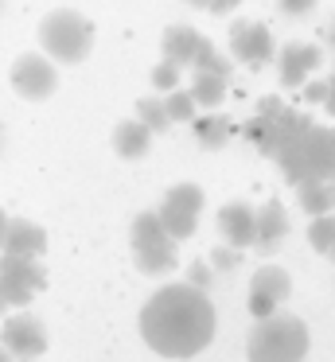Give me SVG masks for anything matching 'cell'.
<instances>
[{"mask_svg": "<svg viewBox=\"0 0 335 362\" xmlns=\"http://www.w3.org/2000/svg\"><path fill=\"white\" fill-rule=\"evenodd\" d=\"M215 304L191 284H164L140 308V339L164 358H195L215 339Z\"/></svg>", "mask_w": 335, "mask_h": 362, "instance_id": "1", "label": "cell"}, {"mask_svg": "<svg viewBox=\"0 0 335 362\" xmlns=\"http://www.w3.org/2000/svg\"><path fill=\"white\" fill-rule=\"evenodd\" d=\"M308 343H312L308 323L300 315H288L277 308L273 315L254 323L246 354H249V362H304Z\"/></svg>", "mask_w": 335, "mask_h": 362, "instance_id": "2", "label": "cell"}, {"mask_svg": "<svg viewBox=\"0 0 335 362\" xmlns=\"http://www.w3.org/2000/svg\"><path fill=\"white\" fill-rule=\"evenodd\" d=\"M277 164H280V172H285V180L293 183V187L300 180H324L327 183L335 175V129L312 121V125L277 156Z\"/></svg>", "mask_w": 335, "mask_h": 362, "instance_id": "3", "label": "cell"}, {"mask_svg": "<svg viewBox=\"0 0 335 362\" xmlns=\"http://www.w3.org/2000/svg\"><path fill=\"white\" fill-rule=\"evenodd\" d=\"M39 43L51 63H82L93 51V24L74 8H55L51 16L39 24Z\"/></svg>", "mask_w": 335, "mask_h": 362, "instance_id": "4", "label": "cell"}, {"mask_svg": "<svg viewBox=\"0 0 335 362\" xmlns=\"http://www.w3.org/2000/svg\"><path fill=\"white\" fill-rule=\"evenodd\" d=\"M129 245H132V261L144 276H168L179 265V242L164 230L156 211H140L132 218Z\"/></svg>", "mask_w": 335, "mask_h": 362, "instance_id": "5", "label": "cell"}, {"mask_svg": "<svg viewBox=\"0 0 335 362\" xmlns=\"http://www.w3.org/2000/svg\"><path fill=\"white\" fill-rule=\"evenodd\" d=\"M47 288V269L39 257H16V253H0V300L8 308H28L35 292Z\"/></svg>", "mask_w": 335, "mask_h": 362, "instance_id": "6", "label": "cell"}, {"mask_svg": "<svg viewBox=\"0 0 335 362\" xmlns=\"http://www.w3.org/2000/svg\"><path fill=\"white\" fill-rule=\"evenodd\" d=\"M203 203H207L203 187H195V183H176V187L164 195V203L156 206V218L164 222V230H168L176 242H187V238L199 230Z\"/></svg>", "mask_w": 335, "mask_h": 362, "instance_id": "7", "label": "cell"}, {"mask_svg": "<svg viewBox=\"0 0 335 362\" xmlns=\"http://www.w3.org/2000/svg\"><path fill=\"white\" fill-rule=\"evenodd\" d=\"M12 90L23 102H47L59 90V71H55V63L47 55L28 51V55H20L12 63Z\"/></svg>", "mask_w": 335, "mask_h": 362, "instance_id": "8", "label": "cell"}, {"mask_svg": "<svg viewBox=\"0 0 335 362\" xmlns=\"http://www.w3.org/2000/svg\"><path fill=\"white\" fill-rule=\"evenodd\" d=\"M0 346L12 354V362H35L39 354L47 351V327L39 315L20 312V315H8L4 327H0Z\"/></svg>", "mask_w": 335, "mask_h": 362, "instance_id": "9", "label": "cell"}, {"mask_svg": "<svg viewBox=\"0 0 335 362\" xmlns=\"http://www.w3.org/2000/svg\"><path fill=\"white\" fill-rule=\"evenodd\" d=\"M288 296H293V276H288V269L261 265L249 276V315H254V320L273 315Z\"/></svg>", "mask_w": 335, "mask_h": 362, "instance_id": "10", "label": "cell"}, {"mask_svg": "<svg viewBox=\"0 0 335 362\" xmlns=\"http://www.w3.org/2000/svg\"><path fill=\"white\" fill-rule=\"evenodd\" d=\"M230 59L234 63H246V66H265L273 59V35L265 24H246V20H238V24L230 28Z\"/></svg>", "mask_w": 335, "mask_h": 362, "instance_id": "11", "label": "cell"}, {"mask_svg": "<svg viewBox=\"0 0 335 362\" xmlns=\"http://www.w3.org/2000/svg\"><path fill=\"white\" fill-rule=\"evenodd\" d=\"M324 66V51L316 43H288V47L277 51V74L285 90H300L308 82L312 71Z\"/></svg>", "mask_w": 335, "mask_h": 362, "instance_id": "12", "label": "cell"}, {"mask_svg": "<svg viewBox=\"0 0 335 362\" xmlns=\"http://www.w3.org/2000/svg\"><path fill=\"white\" fill-rule=\"evenodd\" d=\"M218 238L234 250H254V230H257V211L246 203V199H234L222 211L215 214Z\"/></svg>", "mask_w": 335, "mask_h": 362, "instance_id": "13", "label": "cell"}, {"mask_svg": "<svg viewBox=\"0 0 335 362\" xmlns=\"http://www.w3.org/2000/svg\"><path fill=\"white\" fill-rule=\"evenodd\" d=\"M261 121H265V117H261ZM308 125H312V113H300V110H280L277 117L265 121L261 136H257V148H261L265 156L277 160L280 152H285L288 144H293V141H296V136H300Z\"/></svg>", "mask_w": 335, "mask_h": 362, "instance_id": "14", "label": "cell"}, {"mask_svg": "<svg viewBox=\"0 0 335 362\" xmlns=\"http://www.w3.org/2000/svg\"><path fill=\"white\" fill-rule=\"evenodd\" d=\"M288 238V211L280 199H269V203L257 211V230H254V253H273L280 242Z\"/></svg>", "mask_w": 335, "mask_h": 362, "instance_id": "15", "label": "cell"}, {"mask_svg": "<svg viewBox=\"0 0 335 362\" xmlns=\"http://www.w3.org/2000/svg\"><path fill=\"white\" fill-rule=\"evenodd\" d=\"M47 250V234L43 226L28 218H8V230H4V250L0 253H16V257H43Z\"/></svg>", "mask_w": 335, "mask_h": 362, "instance_id": "16", "label": "cell"}, {"mask_svg": "<svg viewBox=\"0 0 335 362\" xmlns=\"http://www.w3.org/2000/svg\"><path fill=\"white\" fill-rule=\"evenodd\" d=\"M199 43H203V32H195V28H187V24H171L168 32H164V59L176 63V66H191Z\"/></svg>", "mask_w": 335, "mask_h": 362, "instance_id": "17", "label": "cell"}, {"mask_svg": "<svg viewBox=\"0 0 335 362\" xmlns=\"http://www.w3.org/2000/svg\"><path fill=\"white\" fill-rule=\"evenodd\" d=\"M148 144H152V133H148L144 125H140L137 117L132 121H121V125L113 129V152L121 160H140L148 156Z\"/></svg>", "mask_w": 335, "mask_h": 362, "instance_id": "18", "label": "cell"}, {"mask_svg": "<svg viewBox=\"0 0 335 362\" xmlns=\"http://www.w3.org/2000/svg\"><path fill=\"white\" fill-rule=\"evenodd\" d=\"M191 129H195V136H199V144L210 152V148H222V144L230 141L234 121L226 117V113H215V110H210L207 117H195V121H191Z\"/></svg>", "mask_w": 335, "mask_h": 362, "instance_id": "19", "label": "cell"}, {"mask_svg": "<svg viewBox=\"0 0 335 362\" xmlns=\"http://www.w3.org/2000/svg\"><path fill=\"white\" fill-rule=\"evenodd\" d=\"M296 203H300V211L308 214V218H319V214L335 211L331 191H327L324 180H300L296 183Z\"/></svg>", "mask_w": 335, "mask_h": 362, "instance_id": "20", "label": "cell"}, {"mask_svg": "<svg viewBox=\"0 0 335 362\" xmlns=\"http://www.w3.org/2000/svg\"><path fill=\"white\" fill-rule=\"evenodd\" d=\"M191 98H195V105H203V110H218V105H222V98H226V78H222V74L195 71Z\"/></svg>", "mask_w": 335, "mask_h": 362, "instance_id": "21", "label": "cell"}, {"mask_svg": "<svg viewBox=\"0 0 335 362\" xmlns=\"http://www.w3.org/2000/svg\"><path fill=\"white\" fill-rule=\"evenodd\" d=\"M191 71H207V74H222V78H230V71H234V63L222 55V51L215 47V43L203 35V43H199V51H195V59H191Z\"/></svg>", "mask_w": 335, "mask_h": 362, "instance_id": "22", "label": "cell"}, {"mask_svg": "<svg viewBox=\"0 0 335 362\" xmlns=\"http://www.w3.org/2000/svg\"><path fill=\"white\" fill-rule=\"evenodd\" d=\"M137 121L148 129V133H168L171 117H168V110H164V98H140L137 102Z\"/></svg>", "mask_w": 335, "mask_h": 362, "instance_id": "23", "label": "cell"}, {"mask_svg": "<svg viewBox=\"0 0 335 362\" xmlns=\"http://www.w3.org/2000/svg\"><path fill=\"white\" fill-rule=\"evenodd\" d=\"M164 110H168V117H171V125H191L195 121V98H191V90H171V94H164Z\"/></svg>", "mask_w": 335, "mask_h": 362, "instance_id": "24", "label": "cell"}, {"mask_svg": "<svg viewBox=\"0 0 335 362\" xmlns=\"http://www.w3.org/2000/svg\"><path fill=\"white\" fill-rule=\"evenodd\" d=\"M308 242L316 253H331L335 250V211L319 214V218L308 222Z\"/></svg>", "mask_w": 335, "mask_h": 362, "instance_id": "25", "label": "cell"}, {"mask_svg": "<svg viewBox=\"0 0 335 362\" xmlns=\"http://www.w3.org/2000/svg\"><path fill=\"white\" fill-rule=\"evenodd\" d=\"M183 82V66H176V63H156L152 66V90H160V94H171V90Z\"/></svg>", "mask_w": 335, "mask_h": 362, "instance_id": "26", "label": "cell"}, {"mask_svg": "<svg viewBox=\"0 0 335 362\" xmlns=\"http://www.w3.org/2000/svg\"><path fill=\"white\" fill-rule=\"evenodd\" d=\"M183 281L191 284V288L207 292L210 284L218 281V273H215V269H210V261H191V265H187V273H183Z\"/></svg>", "mask_w": 335, "mask_h": 362, "instance_id": "27", "label": "cell"}, {"mask_svg": "<svg viewBox=\"0 0 335 362\" xmlns=\"http://www.w3.org/2000/svg\"><path fill=\"white\" fill-rule=\"evenodd\" d=\"M238 253H242V250H234V245H222V250H215V257H210V269H215V273H230V269L238 265Z\"/></svg>", "mask_w": 335, "mask_h": 362, "instance_id": "28", "label": "cell"}, {"mask_svg": "<svg viewBox=\"0 0 335 362\" xmlns=\"http://www.w3.org/2000/svg\"><path fill=\"white\" fill-rule=\"evenodd\" d=\"M277 4H280V12H285V16H293V20L308 16V12L316 8V0H277Z\"/></svg>", "mask_w": 335, "mask_h": 362, "instance_id": "29", "label": "cell"}, {"mask_svg": "<svg viewBox=\"0 0 335 362\" xmlns=\"http://www.w3.org/2000/svg\"><path fill=\"white\" fill-rule=\"evenodd\" d=\"M327 98V82H304V102L308 105H324Z\"/></svg>", "mask_w": 335, "mask_h": 362, "instance_id": "30", "label": "cell"}, {"mask_svg": "<svg viewBox=\"0 0 335 362\" xmlns=\"http://www.w3.org/2000/svg\"><path fill=\"white\" fill-rule=\"evenodd\" d=\"M238 4H242V0H207V8L215 12V16H226V12H234Z\"/></svg>", "mask_w": 335, "mask_h": 362, "instance_id": "31", "label": "cell"}, {"mask_svg": "<svg viewBox=\"0 0 335 362\" xmlns=\"http://www.w3.org/2000/svg\"><path fill=\"white\" fill-rule=\"evenodd\" d=\"M280 110H285V105H280L277 98H265V102H261V110H257V117H265V121H269V117H277Z\"/></svg>", "mask_w": 335, "mask_h": 362, "instance_id": "32", "label": "cell"}, {"mask_svg": "<svg viewBox=\"0 0 335 362\" xmlns=\"http://www.w3.org/2000/svg\"><path fill=\"white\" fill-rule=\"evenodd\" d=\"M324 110L335 117V71H331V78H327V98H324Z\"/></svg>", "mask_w": 335, "mask_h": 362, "instance_id": "33", "label": "cell"}, {"mask_svg": "<svg viewBox=\"0 0 335 362\" xmlns=\"http://www.w3.org/2000/svg\"><path fill=\"white\" fill-rule=\"evenodd\" d=\"M4 230H8V214L0 211V250H4Z\"/></svg>", "mask_w": 335, "mask_h": 362, "instance_id": "34", "label": "cell"}, {"mask_svg": "<svg viewBox=\"0 0 335 362\" xmlns=\"http://www.w3.org/2000/svg\"><path fill=\"white\" fill-rule=\"evenodd\" d=\"M187 4H191V8H207V0H187Z\"/></svg>", "mask_w": 335, "mask_h": 362, "instance_id": "35", "label": "cell"}, {"mask_svg": "<svg viewBox=\"0 0 335 362\" xmlns=\"http://www.w3.org/2000/svg\"><path fill=\"white\" fill-rule=\"evenodd\" d=\"M327 191H331V203H335V175L327 180Z\"/></svg>", "mask_w": 335, "mask_h": 362, "instance_id": "36", "label": "cell"}, {"mask_svg": "<svg viewBox=\"0 0 335 362\" xmlns=\"http://www.w3.org/2000/svg\"><path fill=\"white\" fill-rule=\"evenodd\" d=\"M0 362H12V354H8L4 346H0Z\"/></svg>", "mask_w": 335, "mask_h": 362, "instance_id": "37", "label": "cell"}, {"mask_svg": "<svg viewBox=\"0 0 335 362\" xmlns=\"http://www.w3.org/2000/svg\"><path fill=\"white\" fill-rule=\"evenodd\" d=\"M327 40H331V47H335V24H331V28H327Z\"/></svg>", "mask_w": 335, "mask_h": 362, "instance_id": "38", "label": "cell"}, {"mask_svg": "<svg viewBox=\"0 0 335 362\" xmlns=\"http://www.w3.org/2000/svg\"><path fill=\"white\" fill-rule=\"evenodd\" d=\"M327 257H335V250H331V253H327Z\"/></svg>", "mask_w": 335, "mask_h": 362, "instance_id": "39", "label": "cell"}]
</instances>
